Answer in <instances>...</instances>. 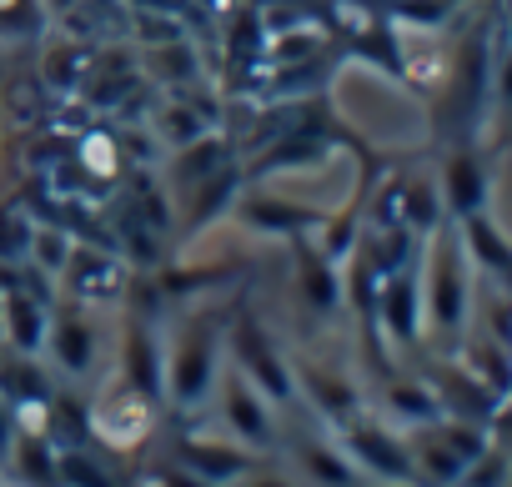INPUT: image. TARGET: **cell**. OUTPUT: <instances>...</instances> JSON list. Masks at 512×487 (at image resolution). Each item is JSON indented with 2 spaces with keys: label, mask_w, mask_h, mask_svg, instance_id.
Here are the masks:
<instances>
[{
  "label": "cell",
  "mask_w": 512,
  "mask_h": 487,
  "mask_svg": "<svg viewBox=\"0 0 512 487\" xmlns=\"http://www.w3.org/2000/svg\"><path fill=\"white\" fill-rule=\"evenodd\" d=\"M442 196L452 206V216H467V211H482L487 196H492V176L482 166L477 151H457L447 161V176H442Z\"/></svg>",
  "instance_id": "9c48e42d"
},
{
  "label": "cell",
  "mask_w": 512,
  "mask_h": 487,
  "mask_svg": "<svg viewBox=\"0 0 512 487\" xmlns=\"http://www.w3.org/2000/svg\"><path fill=\"white\" fill-rule=\"evenodd\" d=\"M216 332L206 322H191L181 327V337L161 352V387L176 407H201L216 387Z\"/></svg>",
  "instance_id": "6da1fadb"
},
{
  "label": "cell",
  "mask_w": 512,
  "mask_h": 487,
  "mask_svg": "<svg viewBox=\"0 0 512 487\" xmlns=\"http://www.w3.org/2000/svg\"><path fill=\"white\" fill-rule=\"evenodd\" d=\"M56 282H66V287H71V297H76V302H86V307L121 302V297H126V287H131L126 262H121V257H111L106 247H71V257H66V267H61V277H56Z\"/></svg>",
  "instance_id": "5b68a950"
},
{
  "label": "cell",
  "mask_w": 512,
  "mask_h": 487,
  "mask_svg": "<svg viewBox=\"0 0 512 487\" xmlns=\"http://www.w3.org/2000/svg\"><path fill=\"white\" fill-rule=\"evenodd\" d=\"M302 297L312 302V312H332L337 307V282L322 262H302Z\"/></svg>",
  "instance_id": "2e32d148"
},
{
  "label": "cell",
  "mask_w": 512,
  "mask_h": 487,
  "mask_svg": "<svg viewBox=\"0 0 512 487\" xmlns=\"http://www.w3.org/2000/svg\"><path fill=\"white\" fill-rule=\"evenodd\" d=\"M151 397L131 382H106L101 397L91 402V432L101 437V447L111 452H136L146 437H151Z\"/></svg>",
  "instance_id": "7a4b0ae2"
},
{
  "label": "cell",
  "mask_w": 512,
  "mask_h": 487,
  "mask_svg": "<svg viewBox=\"0 0 512 487\" xmlns=\"http://www.w3.org/2000/svg\"><path fill=\"white\" fill-rule=\"evenodd\" d=\"M71 247H76V236H71V231H61V226H31L26 262H31L36 272H46V277H61V267H66Z\"/></svg>",
  "instance_id": "7c38bea8"
},
{
  "label": "cell",
  "mask_w": 512,
  "mask_h": 487,
  "mask_svg": "<svg viewBox=\"0 0 512 487\" xmlns=\"http://www.w3.org/2000/svg\"><path fill=\"white\" fill-rule=\"evenodd\" d=\"M11 437H16V427H11V402H6V392H0V462H6V452H11Z\"/></svg>",
  "instance_id": "e0dca14e"
},
{
  "label": "cell",
  "mask_w": 512,
  "mask_h": 487,
  "mask_svg": "<svg viewBox=\"0 0 512 487\" xmlns=\"http://www.w3.org/2000/svg\"><path fill=\"white\" fill-rule=\"evenodd\" d=\"M86 66H91V51H86L81 41L61 36V41H46L41 81H46L51 91H76V86H81V76H86Z\"/></svg>",
  "instance_id": "8fae6325"
},
{
  "label": "cell",
  "mask_w": 512,
  "mask_h": 487,
  "mask_svg": "<svg viewBox=\"0 0 512 487\" xmlns=\"http://www.w3.org/2000/svg\"><path fill=\"white\" fill-rule=\"evenodd\" d=\"M26 241H31V221L11 206H0V262H26Z\"/></svg>",
  "instance_id": "9a60e30c"
},
{
  "label": "cell",
  "mask_w": 512,
  "mask_h": 487,
  "mask_svg": "<svg viewBox=\"0 0 512 487\" xmlns=\"http://www.w3.org/2000/svg\"><path fill=\"white\" fill-rule=\"evenodd\" d=\"M181 462L201 482H231V477H241L251 467V452L236 447L231 437L226 442H216V437H186L181 442Z\"/></svg>",
  "instance_id": "ba28073f"
},
{
  "label": "cell",
  "mask_w": 512,
  "mask_h": 487,
  "mask_svg": "<svg viewBox=\"0 0 512 487\" xmlns=\"http://www.w3.org/2000/svg\"><path fill=\"white\" fill-rule=\"evenodd\" d=\"M41 352H51V362H56V372H66V377H91L96 372V362H101V337H96V322L81 312V307H71V312H51V327H46V347Z\"/></svg>",
  "instance_id": "8992f818"
},
{
  "label": "cell",
  "mask_w": 512,
  "mask_h": 487,
  "mask_svg": "<svg viewBox=\"0 0 512 487\" xmlns=\"http://www.w3.org/2000/svg\"><path fill=\"white\" fill-rule=\"evenodd\" d=\"M472 262H467V252H462V241H442V247L432 252V277H427V287H422V297H427V322H437V332H457L462 327V317H467V307H472Z\"/></svg>",
  "instance_id": "277c9868"
},
{
  "label": "cell",
  "mask_w": 512,
  "mask_h": 487,
  "mask_svg": "<svg viewBox=\"0 0 512 487\" xmlns=\"http://www.w3.org/2000/svg\"><path fill=\"white\" fill-rule=\"evenodd\" d=\"M146 126H151V136H156L161 146H171V151L211 131V121H206V116H201V111H196L186 96H181V101H166V106H156Z\"/></svg>",
  "instance_id": "30bf717a"
},
{
  "label": "cell",
  "mask_w": 512,
  "mask_h": 487,
  "mask_svg": "<svg viewBox=\"0 0 512 487\" xmlns=\"http://www.w3.org/2000/svg\"><path fill=\"white\" fill-rule=\"evenodd\" d=\"M46 26L41 0H0V41H36Z\"/></svg>",
  "instance_id": "5bb4252c"
},
{
  "label": "cell",
  "mask_w": 512,
  "mask_h": 487,
  "mask_svg": "<svg viewBox=\"0 0 512 487\" xmlns=\"http://www.w3.org/2000/svg\"><path fill=\"white\" fill-rule=\"evenodd\" d=\"M387 412L407 427H422L437 417V392L432 387H417V382H392L387 387Z\"/></svg>",
  "instance_id": "4fadbf2b"
},
{
  "label": "cell",
  "mask_w": 512,
  "mask_h": 487,
  "mask_svg": "<svg viewBox=\"0 0 512 487\" xmlns=\"http://www.w3.org/2000/svg\"><path fill=\"white\" fill-rule=\"evenodd\" d=\"M216 412H221V422H226V437L236 442V447H246V452H262V447H272L277 442V427H272V412H267V397L256 392L236 367L231 372H216Z\"/></svg>",
  "instance_id": "3957f363"
},
{
  "label": "cell",
  "mask_w": 512,
  "mask_h": 487,
  "mask_svg": "<svg viewBox=\"0 0 512 487\" xmlns=\"http://www.w3.org/2000/svg\"><path fill=\"white\" fill-rule=\"evenodd\" d=\"M236 372H241L256 392H262V397H277V402L292 397V377H287L282 357L267 347V337L256 332V327H241V332H236Z\"/></svg>",
  "instance_id": "52a82bcc"
}]
</instances>
